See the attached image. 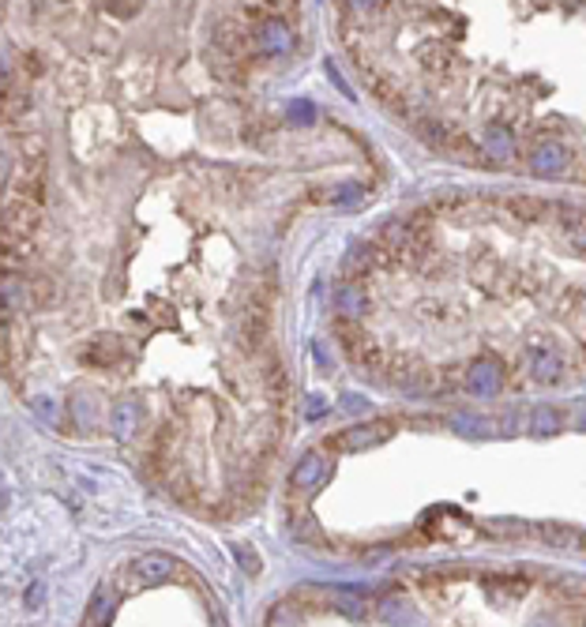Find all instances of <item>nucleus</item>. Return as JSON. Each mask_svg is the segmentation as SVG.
Wrapping results in <instances>:
<instances>
[{"mask_svg": "<svg viewBox=\"0 0 586 627\" xmlns=\"http://www.w3.org/2000/svg\"><path fill=\"white\" fill-rule=\"evenodd\" d=\"M271 286H260L249 293V301L241 304V316H237V338L244 354H256L263 342H267V331H271Z\"/></svg>", "mask_w": 586, "mask_h": 627, "instance_id": "f257e3e1", "label": "nucleus"}, {"mask_svg": "<svg viewBox=\"0 0 586 627\" xmlns=\"http://www.w3.org/2000/svg\"><path fill=\"white\" fill-rule=\"evenodd\" d=\"M177 571H180V563L173 556L147 552V556L132 560L129 568H120V590H143V586H154V582H166Z\"/></svg>", "mask_w": 586, "mask_h": 627, "instance_id": "f03ea898", "label": "nucleus"}, {"mask_svg": "<svg viewBox=\"0 0 586 627\" xmlns=\"http://www.w3.org/2000/svg\"><path fill=\"white\" fill-rule=\"evenodd\" d=\"M500 387H504V365L497 357H478V361H470L467 368H462V391L488 398Z\"/></svg>", "mask_w": 586, "mask_h": 627, "instance_id": "7ed1b4c3", "label": "nucleus"}, {"mask_svg": "<svg viewBox=\"0 0 586 627\" xmlns=\"http://www.w3.org/2000/svg\"><path fill=\"white\" fill-rule=\"evenodd\" d=\"M395 421H361V425H354V428H346V432H338L334 436V447H346V451H368V447H380V444H387L391 436H395Z\"/></svg>", "mask_w": 586, "mask_h": 627, "instance_id": "20e7f679", "label": "nucleus"}, {"mask_svg": "<svg viewBox=\"0 0 586 627\" xmlns=\"http://www.w3.org/2000/svg\"><path fill=\"white\" fill-rule=\"evenodd\" d=\"M380 263H387L384 248H380L376 241H357V244L350 248V252H346V260H343V278L361 282L365 274H373Z\"/></svg>", "mask_w": 586, "mask_h": 627, "instance_id": "39448f33", "label": "nucleus"}, {"mask_svg": "<svg viewBox=\"0 0 586 627\" xmlns=\"http://www.w3.org/2000/svg\"><path fill=\"white\" fill-rule=\"evenodd\" d=\"M425 529H428V538H440V541H462L470 534V519L467 515H458V511H451V508H437L433 515H425V522H421Z\"/></svg>", "mask_w": 586, "mask_h": 627, "instance_id": "423d86ee", "label": "nucleus"}, {"mask_svg": "<svg viewBox=\"0 0 586 627\" xmlns=\"http://www.w3.org/2000/svg\"><path fill=\"white\" fill-rule=\"evenodd\" d=\"M290 46H293V35L286 30V23H279V19H263L252 30V49L260 57H283V53H290Z\"/></svg>", "mask_w": 586, "mask_h": 627, "instance_id": "0eeeda50", "label": "nucleus"}, {"mask_svg": "<svg viewBox=\"0 0 586 627\" xmlns=\"http://www.w3.org/2000/svg\"><path fill=\"white\" fill-rule=\"evenodd\" d=\"M324 474H327V466H324V455H320V451L301 455V462L293 466V474H290V488H293V496H308V492H316V488L324 485Z\"/></svg>", "mask_w": 586, "mask_h": 627, "instance_id": "6e6552de", "label": "nucleus"}, {"mask_svg": "<svg viewBox=\"0 0 586 627\" xmlns=\"http://www.w3.org/2000/svg\"><path fill=\"white\" fill-rule=\"evenodd\" d=\"M527 354H530V372H534V380H541V384L560 380L564 365H560L557 350H552L545 338H530V342H527Z\"/></svg>", "mask_w": 586, "mask_h": 627, "instance_id": "1a4fd4ad", "label": "nucleus"}, {"mask_svg": "<svg viewBox=\"0 0 586 627\" xmlns=\"http://www.w3.org/2000/svg\"><path fill=\"white\" fill-rule=\"evenodd\" d=\"M334 308L343 320H361L368 308H373V301H368V290L361 286V282L354 278H343V286L334 290Z\"/></svg>", "mask_w": 586, "mask_h": 627, "instance_id": "9d476101", "label": "nucleus"}, {"mask_svg": "<svg viewBox=\"0 0 586 627\" xmlns=\"http://www.w3.org/2000/svg\"><path fill=\"white\" fill-rule=\"evenodd\" d=\"M256 368H260V384H263V391H267L271 398H286V391H290V375H286L283 361H279V357H263V361H256Z\"/></svg>", "mask_w": 586, "mask_h": 627, "instance_id": "9b49d317", "label": "nucleus"}, {"mask_svg": "<svg viewBox=\"0 0 586 627\" xmlns=\"http://www.w3.org/2000/svg\"><path fill=\"white\" fill-rule=\"evenodd\" d=\"M564 166H568V150H564L560 143H541V147L530 154V170L541 173V177H545V173H549V177H552V173H564Z\"/></svg>", "mask_w": 586, "mask_h": 627, "instance_id": "f8f14e48", "label": "nucleus"}, {"mask_svg": "<svg viewBox=\"0 0 586 627\" xmlns=\"http://www.w3.org/2000/svg\"><path fill=\"white\" fill-rule=\"evenodd\" d=\"M113 609H117V590H113L109 582H102V586L95 590V598H90V609H87L83 623H87V627L109 623V620H113Z\"/></svg>", "mask_w": 586, "mask_h": 627, "instance_id": "ddd939ff", "label": "nucleus"}, {"mask_svg": "<svg viewBox=\"0 0 586 627\" xmlns=\"http://www.w3.org/2000/svg\"><path fill=\"white\" fill-rule=\"evenodd\" d=\"M485 590L492 593V598H500V601H519L522 593H527V579H519V575H488Z\"/></svg>", "mask_w": 586, "mask_h": 627, "instance_id": "4468645a", "label": "nucleus"}, {"mask_svg": "<svg viewBox=\"0 0 586 627\" xmlns=\"http://www.w3.org/2000/svg\"><path fill=\"white\" fill-rule=\"evenodd\" d=\"M485 150H488V159H497V162L511 159V150H515L511 132H508V128H500V124H492V128L485 132Z\"/></svg>", "mask_w": 586, "mask_h": 627, "instance_id": "2eb2a0df", "label": "nucleus"}, {"mask_svg": "<svg viewBox=\"0 0 586 627\" xmlns=\"http://www.w3.org/2000/svg\"><path fill=\"white\" fill-rule=\"evenodd\" d=\"M560 226H564V237L579 248H586V211H564L560 214Z\"/></svg>", "mask_w": 586, "mask_h": 627, "instance_id": "dca6fc26", "label": "nucleus"}, {"mask_svg": "<svg viewBox=\"0 0 586 627\" xmlns=\"http://www.w3.org/2000/svg\"><path fill=\"white\" fill-rule=\"evenodd\" d=\"M451 428L462 432V436H492V432H497V428L488 425V417H474V414H458L451 421Z\"/></svg>", "mask_w": 586, "mask_h": 627, "instance_id": "f3484780", "label": "nucleus"}, {"mask_svg": "<svg viewBox=\"0 0 586 627\" xmlns=\"http://www.w3.org/2000/svg\"><path fill=\"white\" fill-rule=\"evenodd\" d=\"M541 534L549 538V545H579V529H571V526H557V522H552V526H541Z\"/></svg>", "mask_w": 586, "mask_h": 627, "instance_id": "a211bd4d", "label": "nucleus"}, {"mask_svg": "<svg viewBox=\"0 0 586 627\" xmlns=\"http://www.w3.org/2000/svg\"><path fill=\"white\" fill-rule=\"evenodd\" d=\"M560 428V410H534V436H545V432H557Z\"/></svg>", "mask_w": 586, "mask_h": 627, "instance_id": "6ab92c4d", "label": "nucleus"}, {"mask_svg": "<svg viewBox=\"0 0 586 627\" xmlns=\"http://www.w3.org/2000/svg\"><path fill=\"white\" fill-rule=\"evenodd\" d=\"M136 414H139V410H136V402H132V406H125V402L117 406V432H120V436L136 428Z\"/></svg>", "mask_w": 586, "mask_h": 627, "instance_id": "aec40b11", "label": "nucleus"}, {"mask_svg": "<svg viewBox=\"0 0 586 627\" xmlns=\"http://www.w3.org/2000/svg\"><path fill=\"white\" fill-rule=\"evenodd\" d=\"M237 560H241V568L249 571V575H260V556L252 552V549H244V545H237Z\"/></svg>", "mask_w": 586, "mask_h": 627, "instance_id": "412c9836", "label": "nucleus"}, {"mask_svg": "<svg viewBox=\"0 0 586 627\" xmlns=\"http://www.w3.org/2000/svg\"><path fill=\"white\" fill-rule=\"evenodd\" d=\"M331 200L343 207V203H354V200H361V184H346V188H334L331 192Z\"/></svg>", "mask_w": 586, "mask_h": 627, "instance_id": "4be33fe9", "label": "nucleus"}, {"mask_svg": "<svg viewBox=\"0 0 586 627\" xmlns=\"http://www.w3.org/2000/svg\"><path fill=\"white\" fill-rule=\"evenodd\" d=\"M267 623H297V612L286 609V605H274V609L267 612Z\"/></svg>", "mask_w": 586, "mask_h": 627, "instance_id": "5701e85b", "label": "nucleus"}, {"mask_svg": "<svg viewBox=\"0 0 586 627\" xmlns=\"http://www.w3.org/2000/svg\"><path fill=\"white\" fill-rule=\"evenodd\" d=\"M290 117H293V124H308V120L316 117V109L308 106V102H293V106H290Z\"/></svg>", "mask_w": 586, "mask_h": 627, "instance_id": "b1692460", "label": "nucleus"}, {"mask_svg": "<svg viewBox=\"0 0 586 627\" xmlns=\"http://www.w3.org/2000/svg\"><path fill=\"white\" fill-rule=\"evenodd\" d=\"M35 410H38L46 421H57V402H53L49 395H38V398H35Z\"/></svg>", "mask_w": 586, "mask_h": 627, "instance_id": "393cba45", "label": "nucleus"}, {"mask_svg": "<svg viewBox=\"0 0 586 627\" xmlns=\"http://www.w3.org/2000/svg\"><path fill=\"white\" fill-rule=\"evenodd\" d=\"M42 598H46V586H42V582L26 590V605H30V609H35V605H42Z\"/></svg>", "mask_w": 586, "mask_h": 627, "instance_id": "a878e982", "label": "nucleus"}, {"mask_svg": "<svg viewBox=\"0 0 586 627\" xmlns=\"http://www.w3.org/2000/svg\"><path fill=\"white\" fill-rule=\"evenodd\" d=\"M354 5H361V8H365V5H373V0H354Z\"/></svg>", "mask_w": 586, "mask_h": 627, "instance_id": "bb28decb", "label": "nucleus"}]
</instances>
